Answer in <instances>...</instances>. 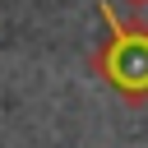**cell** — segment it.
<instances>
[{"mask_svg": "<svg viewBox=\"0 0 148 148\" xmlns=\"http://www.w3.org/2000/svg\"><path fill=\"white\" fill-rule=\"evenodd\" d=\"M102 23H106V42L92 56L97 79L111 92H120L130 106L148 102V23L120 18L111 0H102Z\"/></svg>", "mask_w": 148, "mask_h": 148, "instance_id": "6da1fadb", "label": "cell"}, {"mask_svg": "<svg viewBox=\"0 0 148 148\" xmlns=\"http://www.w3.org/2000/svg\"><path fill=\"white\" fill-rule=\"evenodd\" d=\"M130 5H148V0H130Z\"/></svg>", "mask_w": 148, "mask_h": 148, "instance_id": "7a4b0ae2", "label": "cell"}]
</instances>
